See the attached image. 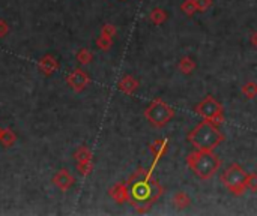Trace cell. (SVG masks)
Listing matches in <instances>:
<instances>
[{
	"instance_id": "obj_27",
	"label": "cell",
	"mask_w": 257,
	"mask_h": 216,
	"mask_svg": "<svg viewBox=\"0 0 257 216\" xmlns=\"http://www.w3.org/2000/svg\"><path fill=\"white\" fill-rule=\"evenodd\" d=\"M250 42H251V45L257 48V32H253L251 33V36H250Z\"/></svg>"
},
{
	"instance_id": "obj_8",
	"label": "cell",
	"mask_w": 257,
	"mask_h": 216,
	"mask_svg": "<svg viewBox=\"0 0 257 216\" xmlns=\"http://www.w3.org/2000/svg\"><path fill=\"white\" fill-rule=\"evenodd\" d=\"M108 195H110L117 204L130 203V189H128V183H126V182H119V183L113 185V186L108 189Z\"/></svg>"
},
{
	"instance_id": "obj_24",
	"label": "cell",
	"mask_w": 257,
	"mask_h": 216,
	"mask_svg": "<svg viewBox=\"0 0 257 216\" xmlns=\"http://www.w3.org/2000/svg\"><path fill=\"white\" fill-rule=\"evenodd\" d=\"M101 35L108 36V38H114V35H116V27H114L113 24L107 23V24H104V26H102V29H101Z\"/></svg>"
},
{
	"instance_id": "obj_21",
	"label": "cell",
	"mask_w": 257,
	"mask_h": 216,
	"mask_svg": "<svg viewBox=\"0 0 257 216\" xmlns=\"http://www.w3.org/2000/svg\"><path fill=\"white\" fill-rule=\"evenodd\" d=\"M93 170V162L92 161H83V162H77V171L80 176L86 177L92 173Z\"/></svg>"
},
{
	"instance_id": "obj_3",
	"label": "cell",
	"mask_w": 257,
	"mask_h": 216,
	"mask_svg": "<svg viewBox=\"0 0 257 216\" xmlns=\"http://www.w3.org/2000/svg\"><path fill=\"white\" fill-rule=\"evenodd\" d=\"M185 162L200 180L212 179L221 167V159L214 150H194L188 153Z\"/></svg>"
},
{
	"instance_id": "obj_28",
	"label": "cell",
	"mask_w": 257,
	"mask_h": 216,
	"mask_svg": "<svg viewBox=\"0 0 257 216\" xmlns=\"http://www.w3.org/2000/svg\"><path fill=\"white\" fill-rule=\"evenodd\" d=\"M0 132H2V128H0Z\"/></svg>"
},
{
	"instance_id": "obj_15",
	"label": "cell",
	"mask_w": 257,
	"mask_h": 216,
	"mask_svg": "<svg viewBox=\"0 0 257 216\" xmlns=\"http://www.w3.org/2000/svg\"><path fill=\"white\" fill-rule=\"evenodd\" d=\"M167 17H169L167 11L161 9V8H155V9H152L151 14H149V20H151V23H154L155 26H161L163 23H166V21H167Z\"/></svg>"
},
{
	"instance_id": "obj_10",
	"label": "cell",
	"mask_w": 257,
	"mask_h": 216,
	"mask_svg": "<svg viewBox=\"0 0 257 216\" xmlns=\"http://www.w3.org/2000/svg\"><path fill=\"white\" fill-rule=\"evenodd\" d=\"M53 183L56 185V188H59L60 191L66 192L68 189H71V186L74 185V177L72 174H69V171L66 168L59 170L54 177H53Z\"/></svg>"
},
{
	"instance_id": "obj_1",
	"label": "cell",
	"mask_w": 257,
	"mask_h": 216,
	"mask_svg": "<svg viewBox=\"0 0 257 216\" xmlns=\"http://www.w3.org/2000/svg\"><path fill=\"white\" fill-rule=\"evenodd\" d=\"M130 189V203L139 212H148L164 194L163 185L154 177L151 170L137 168L126 180Z\"/></svg>"
},
{
	"instance_id": "obj_12",
	"label": "cell",
	"mask_w": 257,
	"mask_h": 216,
	"mask_svg": "<svg viewBox=\"0 0 257 216\" xmlns=\"http://www.w3.org/2000/svg\"><path fill=\"white\" fill-rule=\"evenodd\" d=\"M117 89L125 95H134L136 90L139 89V81L133 75H125L117 83Z\"/></svg>"
},
{
	"instance_id": "obj_22",
	"label": "cell",
	"mask_w": 257,
	"mask_h": 216,
	"mask_svg": "<svg viewBox=\"0 0 257 216\" xmlns=\"http://www.w3.org/2000/svg\"><path fill=\"white\" fill-rule=\"evenodd\" d=\"M96 47H98L101 51H108V50L113 47V38L99 35V38L96 39Z\"/></svg>"
},
{
	"instance_id": "obj_11",
	"label": "cell",
	"mask_w": 257,
	"mask_h": 216,
	"mask_svg": "<svg viewBox=\"0 0 257 216\" xmlns=\"http://www.w3.org/2000/svg\"><path fill=\"white\" fill-rule=\"evenodd\" d=\"M38 68H39V71H41L44 75H51L53 72H56V71L60 68V63H59V60H57L54 56L47 54V56H44V57L39 59Z\"/></svg>"
},
{
	"instance_id": "obj_19",
	"label": "cell",
	"mask_w": 257,
	"mask_h": 216,
	"mask_svg": "<svg viewBox=\"0 0 257 216\" xmlns=\"http://www.w3.org/2000/svg\"><path fill=\"white\" fill-rule=\"evenodd\" d=\"M242 95L247 98V99H254L257 96V83L256 81H248L242 86L241 89Z\"/></svg>"
},
{
	"instance_id": "obj_17",
	"label": "cell",
	"mask_w": 257,
	"mask_h": 216,
	"mask_svg": "<svg viewBox=\"0 0 257 216\" xmlns=\"http://www.w3.org/2000/svg\"><path fill=\"white\" fill-rule=\"evenodd\" d=\"M72 158L77 162H83V161H92V150L87 146H80L74 153Z\"/></svg>"
},
{
	"instance_id": "obj_6",
	"label": "cell",
	"mask_w": 257,
	"mask_h": 216,
	"mask_svg": "<svg viewBox=\"0 0 257 216\" xmlns=\"http://www.w3.org/2000/svg\"><path fill=\"white\" fill-rule=\"evenodd\" d=\"M196 113L203 117V120H209L215 125H221L224 122V108L223 105L212 96H205L196 107Z\"/></svg>"
},
{
	"instance_id": "obj_7",
	"label": "cell",
	"mask_w": 257,
	"mask_h": 216,
	"mask_svg": "<svg viewBox=\"0 0 257 216\" xmlns=\"http://www.w3.org/2000/svg\"><path fill=\"white\" fill-rule=\"evenodd\" d=\"M66 83H68V86H69L74 92L80 93V92H83V90L89 86L90 77H89V74H87L86 71L77 68V69H74V71L66 77Z\"/></svg>"
},
{
	"instance_id": "obj_13",
	"label": "cell",
	"mask_w": 257,
	"mask_h": 216,
	"mask_svg": "<svg viewBox=\"0 0 257 216\" xmlns=\"http://www.w3.org/2000/svg\"><path fill=\"white\" fill-rule=\"evenodd\" d=\"M196 68H197V63H196L194 59L190 57V56L182 57V59L179 60V63H178V69H179L182 74H185V75H190Z\"/></svg>"
},
{
	"instance_id": "obj_9",
	"label": "cell",
	"mask_w": 257,
	"mask_h": 216,
	"mask_svg": "<svg viewBox=\"0 0 257 216\" xmlns=\"http://www.w3.org/2000/svg\"><path fill=\"white\" fill-rule=\"evenodd\" d=\"M149 150L154 156V162H152V168L158 164V161L161 158H164V155L169 150V140L167 138H158L154 143L149 144Z\"/></svg>"
},
{
	"instance_id": "obj_14",
	"label": "cell",
	"mask_w": 257,
	"mask_h": 216,
	"mask_svg": "<svg viewBox=\"0 0 257 216\" xmlns=\"http://www.w3.org/2000/svg\"><path fill=\"white\" fill-rule=\"evenodd\" d=\"M172 201H173V204L176 206V209H179V210L187 209V207L191 206V198H190V195L185 194V192H182V191L176 192V194L173 195V200H172Z\"/></svg>"
},
{
	"instance_id": "obj_4",
	"label": "cell",
	"mask_w": 257,
	"mask_h": 216,
	"mask_svg": "<svg viewBox=\"0 0 257 216\" xmlns=\"http://www.w3.org/2000/svg\"><path fill=\"white\" fill-rule=\"evenodd\" d=\"M145 117L154 128L161 129L167 126L169 122L175 117V110L161 98H155L145 110Z\"/></svg>"
},
{
	"instance_id": "obj_23",
	"label": "cell",
	"mask_w": 257,
	"mask_h": 216,
	"mask_svg": "<svg viewBox=\"0 0 257 216\" xmlns=\"http://www.w3.org/2000/svg\"><path fill=\"white\" fill-rule=\"evenodd\" d=\"M247 189L251 192H257V173L247 174Z\"/></svg>"
},
{
	"instance_id": "obj_20",
	"label": "cell",
	"mask_w": 257,
	"mask_h": 216,
	"mask_svg": "<svg viewBox=\"0 0 257 216\" xmlns=\"http://www.w3.org/2000/svg\"><path fill=\"white\" fill-rule=\"evenodd\" d=\"M181 11H182V14H185L188 17H193L197 12L196 0H184L182 5H181Z\"/></svg>"
},
{
	"instance_id": "obj_18",
	"label": "cell",
	"mask_w": 257,
	"mask_h": 216,
	"mask_svg": "<svg viewBox=\"0 0 257 216\" xmlns=\"http://www.w3.org/2000/svg\"><path fill=\"white\" fill-rule=\"evenodd\" d=\"M75 59H77V62L81 63V65H89V63L93 60V54H92V51H90L89 48H81V50H78V53L75 54Z\"/></svg>"
},
{
	"instance_id": "obj_16",
	"label": "cell",
	"mask_w": 257,
	"mask_h": 216,
	"mask_svg": "<svg viewBox=\"0 0 257 216\" xmlns=\"http://www.w3.org/2000/svg\"><path fill=\"white\" fill-rule=\"evenodd\" d=\"M17 141V134L11 129H2L0 132V144L3 147H12Z\"/></svg>"
},
{
	"instance_id": "obj_26",
	"label": "cell",
	"mask_w": 257,
	"mask_h": 216,
	"mask_svg": "<svg viewBox=\"0 0 257 216\" xmlns=\"http://www.w3.org/2000/svg\"><path fill=\"white\" fill-rule=\"evenodd\" d=\"M9 33V24L5 20H0V38H5Z\"/></svg>"
},
{
	"instance_id": "obj_2",
	"label": "cell",
	"mask_w": 257,
	"mask_h": 216,
	"mask_svg": "<svg viewBox=\"0 0 257 216\" xmlns=\"http://www.w3.org/2000/svg\"><path fill=\"white\" fill-rule=\"evenodd\" d=\"M188 141L196 150H215L224 141V135L218 129V125L202 120L188 132Z\"/></svg>"
},
{
	"instance_id": "obj_5",
	"label": "cell",
	"mask_w": 257,
	"mask_h": 216,
	"mask_svg": "<svg viewBox=\"0 0 257 216\" xmlns=\"http://www.w3.org/2000/svg\"><path fill=\"white\" fill-rule=\"evenodd\" d=\"M221 183L233 195H242L247 191V173L239 164H232L221 174Z\"/></svg>"
},
{
	"instance_id": "obj_25",
	"label": "cell",
	"mask_w": 257,
	"mask_h": 216,
	"mask_svg": "<svg viewBox=\"0 0 257 216\" xmlns=\"http://www.w3.org/2000/svg\"><path fill=\"white\" fill-rule=\"evenodd\" d=\"M196 6H197V11L205 12L212 6V0H196Z\"/></svg>"
}]
</instances>
